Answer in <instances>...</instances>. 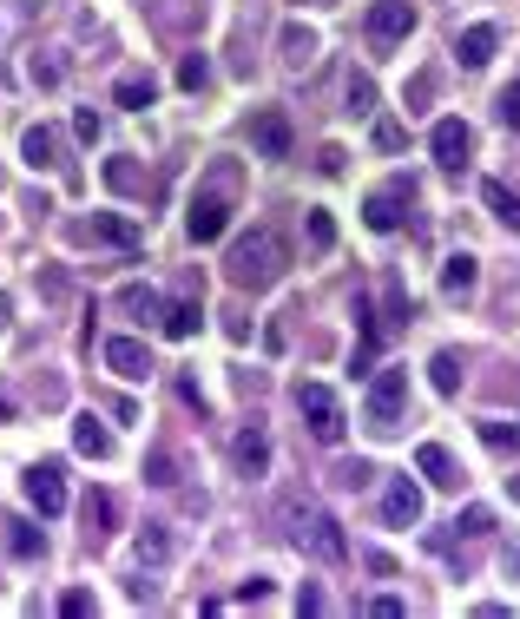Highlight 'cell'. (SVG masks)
Wrapping results in <instances>:
<instances>
[{
	"instance_id": "cell-26",
	"label": "cell",
	"mask_w": 520,
	"mask_h": 619,
	"mask_svg": "<svg viewBox=\"0 0 520 619\" xmlns=\"http://www.w3.org/2000/svg\"><path fill=\"white\" fill-rule=\"evenodd\" d=\"M428 376H435V389H442V396H455V389H461V356L442 350L435 363H428Z\"/></svg>"
},
{
	"instance_id": "cell-42",
	"label": "cell",
	"mask_w": 520,
	"mask_h": 619,
	"mask_svg": "<svg viewBox=\"0 0 520 619\" xmlns=\"http://www.w3.org/2000/svg\"><path fill=\"white\" fill-rule=\"evenodd\" d=\"M106 178H112L119 191H132V185H139V172H132V165H106Z\"/></svg>"
},
{
	"instance_id": "cell-44",
	"label": "cell",
	"mask_w": 520,
	"mask_h": 619,
	"mask_svg": "<svg viewBox=\"0 0 520 619\" xmlns=\"http://www.w3.org/2000/svg\"><path fill=\"white\" fill-rule=\"evenodd\" d=\"M7 317H14V297H7V290H0V330H7Z\"/></svg>"
},
{
	"instance_id": "cell-32",
	"label": "cell",
	"mask_w": 520,
	"mask_h": 619,
	"mask_svg": "<svg viewBox=\"0 0 520 619\" xmlns=\"http://www.w3.org/2000/svg\"><path fill=\"white\" fill-rule=\"evenodd\" d=\"M376 481V461H343L336 468V488H369Z\"/></svg>"
},
{
	"instance_id": "cell-3",
	"label": "cell",
	"mask_w": 520,
	"mask_h": 619,
	"mask_svg": "<svg viewBox=\"0 0 520 619\" xmlns=\"http://www.w3.org/2000/svg\"><path fill=\"white\" fill-rule=\"evenodd\" d=\"M231 185H237V172H231V165H218V172H211V185L198 191V198H191V211H185L191 244L224 238V224H231Z\"/></svg>"
},
{
	"instance_id": "cell-27",
	"label": "cell",
	"mask_w": 520,
	"mask_h": 619,
	"mask_svg": "<svg viewBox=\"0 0 520 619\" xmlns=\"http://www.w3.org/2000/svg\"><path fill=\"white\" fill-rule=\"evenodd\" d=\"M178 86H185V93H205V86H211L205 53H185V60H178Z\"/></svg>"
},
{
	"instance_id": "cell-4",
	"label": "cell",
	"mask_w": 520,
	"mask_h": 619,
	"mask_svg": "<svg viewBox=\"0 0 520 619\" xmlns=\"http://www.w3.org/2000/svg\"><path fill=\"white\" fill-rule=\"evenodd\" d=\"M402 409H409V369H376V382L363 396V422L376 435H395L402 429Z\"/></svg>"
},
{
	"instance_id": "cell-31",
	"label": "cell",
	"mask_w": 520,
	"mask_h": 619,
	"mask_svg": "<svg viewBox=\"0 0 520 619\" xmlns=\"http://www.w3.org/2000/svg\"><path fill=\"white\" fill-rule=\"evenodd\" d=\"M145 481H158V488H172V481H178V461L165 455V448H152V455H145Z\"/></svg>"
},
{
	"instance_id": "cell-25",
	"label": "cell",
	"mask_w": 520,
	"mask_h": 619,
	"mask_svg": "<svg viewBox=\"0 0 520 619\" xmlns=\"http://www.w3.org/2000/svg\"><path fill=\"white\" fill-rule=\"evenodd\" d=\"M20 152H27V165H33V172H40V165H53V132H47V126H27Z\"/></svg>"
},
{
	"instance_id": "cell-41",
	"label": "cell",
	"mask_w": 520,
	"mask_h": 619,
	"mask_svg": "<svg viewBox=\"0 0 520 619\" xmlns=\"http://www.w3.org/2000/svg\"><path fill=\"white\" fill-rule=\"evenodd\" d=\"M178 396H185V409L205 415V396H198V382H191V376H178Z\"/></svg>"
},
{
	"instance_id": "cell-38",
	"label": "cell",
	"mask_w": 520,
	"mask_h": 619,
	"mask_svg": "<svg viewBox=\"0 0 520 619\" xmlns=\"http://www.w3.org/2000/svg\"><path fill=\"white\" fill-rule=\"evenodd\" d=\"M73 132L93 145V139H99V112H93V106H79V112H73Z\"/></svg>"
},
{
	"instance_id": "cell-17",
	"label": "cell",
	"mask_w": 520,
	"mask_h": 619,
	"mask_svg": "<svg viewBox=\"0 0 520 619\" xmlns=\"http://www.w3.org/2000/svg\"><path fill=\"white\" fill-rule=\"evenodd\" d=\"M119 310L139 317V323H165V297H158L152 284H126V290H119Z\"/></svg>"
},
{
	"instance_id": "cell-23",
	"label": "cell",
	"mask_w": 520,
	"mask_h": 619,
	"mask_svg": "<svg viewBox=\"0 0 520 619\" xmlns=\"http://www.w3.org/2000/svg\"><path fill=\"white\" fill-rule=\"evenodd\" d=\"M158 330L172 336V343H185V336H198V303H165V323Z\"/></svg>"
},
{
	"instance_id": "cell-1",
	"label": "cell",
	"mask_w": 520,
	"mask_h": 619,
	"mask_svg": "<svg viewBox=\"0 0 520 619\" xmlns=\"http://www.w3.org/2000/svg\"><path fill=\"white\" fill-rule=\"evenodd\" d=\"M284 270H290V244L277 238V231H264V224L224 251V277H231L237 290H270Z\"/></svg>"
},
{
	"instance_id": "cell-21",
	"label": "cell",
	"mask_w": 520,
	"mask_h": 619,
	"mask_svg": "<svg viewBox=\"0 0 520 619\" xmlns=\"http://www.w3.org/2000/svg\"><path fill=\"white\" fill-rule=\"evenodd\" d=\"M73 448H79V455H93V461H106L112 455V435L99 429L93 415H79V422H73Z\"/></svg>"
},
{
	"instance_id": "cell-5",
	"label": "cell",
	"mask_w": 520,
	"mask_h": 619,
	"mask_svg": "<svg viewBox=\"0 0 520 619\" xmlns=\"http://www.w3.org/2000/svg\"><path fill=\"white\" fill-rule=\"evenodd\" d=\"M297 409H303V422H310V435L323 448L343 442L349 415H343V402H336V389H323V382H297Z\"/></svg>"
},
{
	"instance_id": "cell-22",
	"label": "cell",
	"mask_w": 520,
	"mask_h": 619,
	"mask_svg": "<svg viewBox=\"0 0 520 619\" xmlns=\"http://www.w3.org/2000/svg\"><path fill=\"white\" fill-rule=\"evenodd\" d=\"M481 198H488V211H494V218L507 224V231H520V198H514V191L501 185V178H488V185H481Z\"/></svg>"
},
{
	"instance_id": "cell-30",
	"label": "cell",
	"mask_w": 520,
	"mask_h": 619,
	"mask_svg": "<svg viewBox=\"0 0 520 619\" xmlns=\"http://www.w3.org/2000/svg\"><path fill=\"white\" fill-rule=\"evenodd\" d=\"M494 119H501L507 132H520V80L501 86V99H494Z\"/></svg>"
},
{
	"instance_id": "cell-40",
	"label": "cell",
	"mask_w": 520,
	"mask_h": 619,
	"mask_svg": "<svg viewBox=\"0 0 520 619\" xmlns=\"http://www.w3.org/2000/svg\"><path fill=\"white\" fill-rule=\"evenodd\" d=\"M369 613H376V619H402V613H409V606L395 600V593H382V600H376V606H369Z\"/></svg>"
},
{
	"instance_id": "cell-20",
	"label": "cell",
	"mask_w": 520,
	"mask_h": 619,
	"mask_svg": "<svg viewBox=\"0 0 520 619\" xmlns=\"http://www.w3.org/2000/svg\"><path fill=\"white\" fill-rule=\"evenodd\" d=\"M0 540H7V547H14L20 560H40V547H47V540L33 534V527L20 521V514H7V521H0Z\"/></svg>"
},
{
	"instance_id": "cell-34",
	"label": "cell",
	"mask_w": 520,
	"mask_h": 619,
	"mask_svg": "<svg viewBox=\"0 0 520 619\" xmlns=\"http://www.w3.org/2000/svg\"><path fill=\"white\" fill-rule=\"evenodd\" d=\"M165 554H172V534H165V527L139 534V560H165Z\"/></svg>"
},
{
	"instance_id": "cell-6",
	"label": "cell",
	"mask_w": 520,
	"mask_h": 619,
	"mask_svg": "<svg viewBox=\"0 0 520 619\" xmlns=\"http://www.w3.org/2000/svg\"><path fill=\"white\" fill-rule=\"evenodd\" d=\"M251 152H257V159H290V152H297V132H290L284 106L251 112Z\"/></svg>"
},
{
	"instance_id": "cell-36",
	"label": "cell",
	"mask_w": 520,
	"mask_h": 619,
	"mask_svg": "<svg viewBox=\"0 0 520 619\" xmlns=\"http://www.w3.org/2000/svg\"><path fill=\"white\" fill-rule=\"evenodd\" d=\"M455 527H461V534H488L494 514H488V508H461V521H455Z\"/></svg>"
},
{
	"instance_id": "cell-33",
	"label": "cell",
	"mask_w": 520,
	"mask_h": 619,
	"mask_svg": "<svg viewBox=\"0 0 520 619\" xmlns=\"http://www.w3.org/2000/svg\"><path fill=\"white\" fill-rule=\"evenodd\" d=\"M336 244V224H330V211H310V251H330Z\"/></svg>"
},
{
	"instance_id": "cell-39",
	"label": "cell",
	"mask_w": 520,
	"mask_h": 619,
	"mask_svg": "<svg viewBox=\"0 0 520 619\" xmlns=\"http://www.w3.org/2000/svg\"><path fill=\"white\" fill-rule=\"evenodd\" d=\"M237 600H244V606H257V600H270V580H244V587H237Z\"/></svg>"
},
{
	"instance_id": "cell-37",
	"label": "cell",
	"mask_w": 520,
	"mask_h": 619,
	"mask_svg": "<svg viewBox=\"0 0 520 619\" xmlns=\"http://www.w3.org/2000/svg\"><path fill=\"white\" fill-rule=\"evenodd\" d=\"M60 613H66V619H79V613H93V593H86V587L60 593Z\"/></svg>"
},
{
	"instance_id": "cell-46",
	"label": "cell",
	"mask_w": 520,
	"mask_h": 619,
	"mask_svg": "<svg viewBox=\"0 0 520 619\" xmlns=\"http://www.w3.org/2000/svg\"><path fill=\"white\" fill-rule=\"evenodd\" d=\"M507 573H514V580H520V547H507Z\"/></svg>"
},
{
	"instance_id": "cell-24",
	"label": "cell",
	"mask_w": 520,
	"mask_h": 619,
	"mask_svg": "<svg viewBox=\"0 0 520 619\" xmlns=\"http://www.w3.org/2000/svg\"><path fill=\"white\" fill-rule=\"evenodd\" d=\"M284 60H290V66H310V60H316V33L297 27V20L284 27Z\"/></svg>"
},
{
	"instance_id": "cell-9",
	"label": "cell",
	"mask_w": 520,
	"mask_h": 619,
	"mask_svg": "<svg viewBox=\"0 0 520 619\" xmlns=\"http://www.w3.org/2000/svg\"><path fill=\"white\" fill-rule=\"evenodd\" d=\"M27 501L40 514H66V468L60 461H33L27 468Z\"/></svg>"
},
{
	"instance_id": "cell-43",
	"label": "cell",
	"mask_w": 520,
	"mask_h": 619,
	"mask_svg": "<svg viewBox=\"0 0 520 619\" xmlns=\"http://www.w3.org/2000/svg\"><path fill=\"white\" fill-rule=\"evenodd\" d=\"M481 435H488V448H507L514 435H507V422H481Z\"/></svg>"
},
{
	"instance_id": "cell-11",
	"label": "cell",
	"mask_w": 520,
	"mask_h": 619,
	"mask_svg": "<svg viewBox=\"0 0 520 619\" xmlns=\"http://www.w3.org/2000/svg\"><path fill=\"white\" fill-rule=\"evenodd\" d=\"M99 356H106L112 376H126V382H145V376H152V350H145L139 336H112Z\"/></svg>"
},
{
	"instance_id": "cell-7",
	"label": "cell",
	"mask_w": 520,
	"mask_h": 619,
	"mask_svg": "<svg viewBox=\"0 0 520 619\" xmlns=\"http://www.w3.org/2000/svg\"><path fill=\"white\" fill-rule=\"evenodd\" d=\"M363 27H369V40H376V47H395V40H409V33H415V0H376Z\"/></svg>"
},
{
	"instance_id": "cell-13",
	"label": "cell",
	"mask_w": 520,
	"mask_h": 619,
	"mask_svg": "<svg viewBox=\"0 0 520 619\" xmlns=\"http://www.w3.org/2000/svg\"><path fill=\"white\" fill-rule=\"evenodd\" d=\"M382 521H389V527H415V521H422V488H415L409 475H395L389 488H382Z\"/></svg>"
},
{
	"instance_id": "cell-8",
	"label": "cell",
	"mask_w": 520,
	"mask_h": 619,
	"mask_svg": "<svg viewBox=\"0 0 520 619\" xmlns=\"http://www.w3.org/2000/svg\"><path fill=\"white\" fill-rule=\"evenodd\" d=\"M402 205H415V178H395V185L369 191L363 224H369V231H395V224H402Z\"/></svg>"
},
{
	"instance_id": "cell-18",
	"label": "cell",
	"mask_w": 520,
	"mask_h": 619,
	"mask_svg": "<svg viewBox=\"0 0 520 619\" xmlns=\"http://www.w3.org/2000/svg\"><path fill=\"white\" fill-rule=\"evenodd\" d=\"M112 99H119L126 112H145V106L158 99V80H152V73H119V86H112Z\"/></svg>"
},
{
	"instance_id": "cell-2",
	"label": "cell",
	"mask_w": 520,
	"mask_h": 619,
	"mask_svg": "<svg viewBox=\"0 0 520 619\" xmlns=\"http://www.w3.org/2000/svg\"><path fill=\"white\" fill-rule=\"evenodd\" d=\"M284 527H290V540H297L310 560H330V567H343V560H349L343 521H336V514H323L316 501H290V508H284Z\"/></svg>"
},
{
	"instance_id": "cell-10",
	"label": "cell",
	"mask_w": 520,
	"mask_h": 619,
	"mask_svg": "<svg viewBox=\"0 0 520 619\" xmlns=\"http://www.w3.org/2000/svg\"><path fill=\"white\" fill-rule=\"evenodd\" d=\"M428 152L442 159V172H461L474 152V132L461 126V119H435V132H428Z\"/></svg>"
},
{
	"instance_id": "cell-15",
	"label": "cell",
	"mask_w": 520,
	"mask_h": 619,
	"mask_svg": "<svg viewBox=\"0 0 520 619\" xmlns=\"http://www.w3.org/2000/svg\"><path fill=\"white\" fill-rule=\"evenodd\" d=\"M415 468H422L435 488H461V468H455V455H448L442 442H422V448H415Z\"/></svg>"
},
{
	"instance_id": "cell-45",
	"label": "cell",
	"mask_w": 520,
	"mask_h": 619,
	"mask_svg": "<svg viewBox=\"0 0 520 619\" xmlns=\"http://www.w3.org/2000/svg\"><path fill=\"white\" fill-rule=\"evenodd\" d=\"M0 422H14V396L7 389H0Z\"/></svg>"
},
{
	"instance_id": "cell-28",
	"label": "cell",
	"mask_w": 520,
	"mask_h": 619,
	"mask_svg": "<svg viewBox=\"0 0 520 619\" xmlns=\"http://www.w3.org/2000/svg\"><path fill=\"white\" fill-rule=\"evenodd\" d=\"M349 112H356V119L376 112V80H369V73H349Z\"/></svg>"
},
{
	"instance_id": "cell-12",
	"label": "cell",
	"mask_w": 520,
	"mask_h": 619,
	"mask_svg": "<svg viewBox=\"0 0 520 619\" xmlns=\"http://www.w3.org/2000/svg\"><path fill=\"white\" fill-rule=\"evenodd\" d=\"M231 461H237V475H244V481H264L270 475V435L257 429V422H251V429H237Z\"/></svg>"
},
{
	"instance_id": "cell-16",
	"label": "cell",
	"mask_w": 520,
	"mask_h": 619,
	"mask_svg": "<svg viewBox=\"0 0 520 619\" xmlns=\"http://www.w3.org/2000/svg\"><path fill=\"white\" fill-rule=\"evenodd\" d=\"M494 47H501V33H494V27H461V33H455V53H461V66H468V73H474V66H488Z\"/></svg>"
},
{
	"instance_id": "cell-14",
	"label": "cell",
	"mask_w": 520,
	"mask_h": 619,
	"mask_svg": "<svg viewBox=\"0 0 520 619\" xmlns=\"http://www.w3.org/2000/svg\"><path fill=\"white\" fill-rule=\"evenodd\" d=\"M79 238L112 244V251H139V224L119 218V211H93V224H79Z\"/></svg>"
},
{
	"instance_id": "cell-35",
	"label": "cell",
	"mask_w": 520,
	"mask_h": 619,
	"mask_svg": "<svg viewBox=\"0 0 520 619\" xmlns=\"http://www.w3.org/2000/svg\"><path fill=\"white\" fill-rule=\"evenodd\" d=\"M402 139H409V132L395 126V119H376V145H382V152H402Z\"/></svg>"
},
{
	"instance_id": "cell-19",
	"label": "cell",
	"mask_w": 520,
	"mask_h": 619,
	"mask_svg": "<svg viewBox=\"0 0 520 619\" xmlns=\"http://www.w3.org/2000/svg\"><path fill=\"white\" fill-rule=\"evenodd\" d=\"M474 277H481V264H474L468 251H455V257L442 264V297H468V290H474Z\"/></svg>"
},
{
	"instance_id": "cell-29",
	"label": "cell",
	"mask_w": 520,
	"mask_h": 619,
	"mask_svg": "<svg viewBox=\"0 0 520 619\" xmlns=\"http://www.w3.org/2000/svg\"><path fill=\"white\" fill-rule=\"evenodd\" d=\"M86 527H93V534H106V527H112V494L106 488L86 494Z\"/></svg>"
}]
</instances>
